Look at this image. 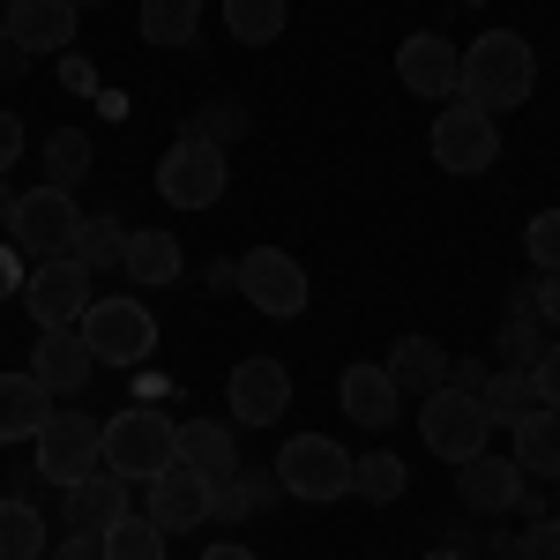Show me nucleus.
<instances>
[{
	"mask_svg": "<svg viewBox=\"0 0 560 560\" xmlns=\"http://www.w3.org/2000/svg\"><path fill=\"white\" fill-rule=\"evenodd\" d=\"M530 90H538V45L523 31H486L478 45H464V68H456L464 105L509 113V105H530Z\"/></svg>",
	"mask_w": 560,
	"mask_h": 560,
	"instance_id": "f257e3e1",
	"label": "nucleus"
},
{
	"mask_svg": "<svg viewBox=\"0 0 560 560\" xmlns=\"http://www.w3.org/2000/svg\"><path fill=\"white\" fill-rule=\"evenodd\" d=\"M179 464V427L158 411V404H128L105 419V471L128 478V486H150L158 471Z\"/></svg>",
	"mask_w": 560,
	"mask_h": 560,
	"instance_id": "f03ea898",
	"label": "nucleus"
},
{
	"mask_svg": "<svg viewBox=\"0 0 560 560\" xmlns=\"http://www.w3.org/2000/svg\"><path fill=\"white\" fill-rule=\"evenodd\" d=\"M277 493H292V501H345L351 493V448L337 433H292L284 448H277Z\"/></svg>",
	"mask_w": 560,
	"mask_h": 560,
	"instance_id": "7ed1b4c3",
	"label": "nucleus"
},
{
	"mask_svg": "<svg viewBox=\"0 0 560 560\" xmlns=\"http://www.w3.org/2000/svg\"><path fill=\"white\" fill-rule=\"evenodd\" d=\"M419 441H427L441 464H471L478 448L493 441V419H486V404H478V388H433L419 396Z\"/></svg>",
	"mask_w": 560,
	"mask_h": 560,
	"instance_id": "20e7f679",
	"label": "nucleus"
},
{
	"mask_svg": "<svg viewBox=\"0 0 560 560\" xmlns=\"http://www.w3.org/2000/svg\"><path fill=\"white\" fill-rule=\"evenodd\" d=\"M433 165L441 173H493L501 165V120L493 113H478V105H464V97H448L441 113H433V135H427Z\"/></svg>",
	"mask_w": 560,
	"mask_h": 560,
	"instance_id": "39448f33",
	"label": "nucleus"
},
{
	"mask_svg": "<svg viewBox=\"0 0 560 560\" xmlns=\"http://www.w3.org/2000/svg\"><path fill=\"white\" fill-rule=\"evenodd\" d=\"M75 337L90 345L97 366H142L158 351V314L142 300H90V314L75 322Z\"/></svg>",
	"mask_w": 560,
	"mask_h": 560,
	"instance_id": "423d86ee",
	"label": "nucleus"
},
{
	"mask_svg": "<svg viewBox=\"0 0 560 560\" xmlns=\"http://www.w3.org/2000/svg\"><path fill=\"white\" fill-rule=\"evenodd\" d=\"M75 232H83V202H75L68 187H31V195L15 202V224H8V240L31 261L75 255Z\"/></svg>",
	"mask_w": 560,
	"mask_h": 560,
	"instance_id": "0eeeda50",
	"label": "nucleus"
},
{
	"mask_svg": "<svg viewBox=\"0 0 560 560\" xmlns=\"http://www.w3.org/2000/svg\"><path fill=\"white\" fill-rule=\"evenodd\" d=\"M240 300L255 306V314H269V322H292V314H306L314 284H306L300 255H284V247H247V255H240Z\"/></svg>",
	"mask_w": 560,
	"mask_h": 560,
	"instance_id": "6e6552de",
	"label": "nucleus"
},
{
	"mask_svg": "<svg viewBox=\"0 0 560 560\" xmlns=\"http://www.w3.org/2000/svg\"><path fill=\"white\" fill-rule=\"evenodd\" d=\"M38 471L52 486H75V478L105 471V419L90 411H52L38 427Z\"/></svg>",
	"mask_w": 560,
	"mask_h": 560,
	"instance_id": "1a4fd4ad",
	"label": "nucleus"
},
{
	"mask_svg": "<svg viewBox=\"0 0 560 560\" xmlns=\"http://www.w3.org/2000/svg\"><path fill=\"white\" fill-rule=\"evenodd\" d=\"M224 179H232L224 150L187 142V135H179L173 150L158 158V195H165L173 210H217V202H224Z\"/></svg>",
	"mask_w": 560,
	"mask_h": 560,
	"instance_id": "9d476101",
	"label": "nucleus"
},
{
	"mask_svg": "<svg viewBox=\"0 0 560 560\" xmlns=\"http://www.w3.org/2000/svg\"><path fill=\"white\" fill-rule=\"evenodd\" d=\"M90 284H97V277H90L75 255H52V261H38V269L23 277V306H31L38 329H75V322L90 314V300H97Z\"/></svg>",
	"mask_w": 560,
	"mask_h": 560,
	"instance_id": "9b49d317",
	"label": "nucleus"
},
{
	"mask_svg": "<svg viewBox=\"0 0 560 560\" xmlns=\"http://www.w3.org/2000/svg\"><path fill=\"white\" fill-rule=\"evenodd\" d=\"M456 68H464V45H448L441 31H411V38L396 45V83L411 90V97L448 105L456 97Z\"/></svg>",
	"mask_w": 560,
	"mask_h": 560,
	"instance_id": "f8f14e48",
	"label": "nucleus"
},
{
	"mask_svg": "<svg viewBox=\"0 0 560 560\" xmlns=\"http://www.w3.org/2000/svg\"><path fill=\"white\" fill-rule=\"evenodd\" d=\"M224 404H232L240 427H277L284 404H292V374H284L277 359H240V366L224 374Z\"/></svg>",
	"mask_w": 560,
	"mask_h": 560,
	"instance_id": "ddd939ff",
	"label": "nucleus"
},
{
	"mask_svg": "<svg viewBox=\"0 0 560 560\" xmlns=\"http://www.w3.org/2000/svg\"><path fill=\"white\" fill-rule=\"evenodd\" d=\"M142 493H150V509H142V516L158 523L165 538H179V530H202V523H210V478L187 471V464L158 471L150 486H142Z\"/></svg>",
	"mask_w": 560,
	"mask_h": 560,
	"instance_id": "4468645a",
	"label": "nucleus"
},
{
	"mask_svg": "<svg viewBox=\"0 0 560 560\" xmlns=\"http://www.w3.org/2000/svg\"><path fill=\"white\" fill-rule=\"evenodd\" d=\"M120 516H128V478L90 471V478H75V486H60V523H68V530H90V538H105V530H113Z\"/></svg>",
	"mask_w": 560,
	"mask_h": 560,
	"instance_id": "2eb2a0df",
	"label": "nucleus"
},
{
	"mask_svg": "<svg viewBox=\"0 0 560 560\" xmlns=\"http://www.w3.org/2000/svg\"><path fill=\"white\" fill-rule=\"evenodd\" d=\"M523 486L530 478L516 471V456H493V448H478L471 464H456V493H464V509H478V516H509Z\"/></svg>",
	"mask_w": 560,
	"mask_h": 560,
	"instance_id": "dca6fc26",
	"label": "nucleus"
},
{
	"mask_svg": "<svg viewBox=\"0 0 560 560\" xmlns=\"http://www.w3.org/2000/svg\"><path fill=\"white\" fill-rule=\"evenodd\" d=\"M75 15H83L75 0H15L8 8V45L31 52V60L60 52V45H75Z\"/></svg>",
	"mask_w": 560,
	"mask_h": 560,
	"instance_id": "f3484780",
	"label": "nucleus"
},
{
	"mask_svg": "<svg viewBox=\"0 0 560 560\" xmlns=\"http://www.w3.org/2000/svg\"><path fill=\"white\" fill-rule=\"evenodd\" d=\"M31 374H38V382L52 388V404H60V396H75V388L97 374V359H90V345L75 337V329H38V345H31Z\"/></svg>",
	"mask_w": 560,
	"mask_h": 560,
	"instance_id": "a211bd4d",
	"label": "nucleus"
},
{
	"mask_svg": "<svg viewBox=\"0 0 560 560\" xmlns=\"http://www.w3.org/2000/svg\"><path fill=\"white\" fill-rule=\"evenodd\" d=\"M337 404H345V419H359V427H396V411H404V388L388 382V366H345V382H337Z\"/></svg>",
	"mask_w": 560,
	"mask_h": 560,
	"instance_id": "6ab92c4d",
	"label": "nucleus"
},
{
	"mask_svg": "<svg viewBox=\"0 0 560 560\" xmlns=\"http://www.w3.org/2000/svg\"><path fill=\"white\" fill-rule=\"evenodd\" d=\"M52 419V388L23 366V374H0V448L8 441H38V427Z\"/></svg>",
	"mask_w": 560,
	"mask_h": 560,
	"instance_id": "aec40b11",
	"label": "nucleus"
},
{
	"mask_svg": "<svg viewBox=\"0 0 560 560\" xmlns=\"http://www.w3.org/2000/svg\"><path fill=\"white\" fill-rule=\"evenodd\" d=\"M179 464L202 471L210 486H224V478L240 471V441H232L224 419H187V427H179Z\"/></svg>",
	"mask_w": 560,
	"mask_h": 560,
	"instance_id": "412c9836",
	"label": "nucleus"
},
{
	"mask_svg": "<svg viewBox=\"0 0 560 560\" xmlns=\"http://www.w3.org/2000/svg\"><path fill=\"white\" fill-rule=\"evenodd\" d=\"M120 269H128V284H179V240L165 232V224H142V232H128V255H120Z\"/></svg>",
	"mask_w": 560,
	"mask_h": 560,
	"instance_id": "4be33fe9",
	"label": "nucleus"
},
{
	"mask_svg": "<svg viewBox=\"0 0 560 560\" xmlns=\"http://www.w3.org/2000/svg\"><path fill=\"white\" fill-rule=\"evenodd\" d=\"M388 382L404 388V396H433V388L448 382V351L433 345V337H396V351H388Z\"/></svg>",
	"mask_w": 560,
	"mask_h": 560,
	"instance_id": "5701e85b",
	"label": "nucleus"
},
{
	"mask_svg": "<svg viewBox=\"0 0 560 560\" xmlns=\"http://www.w3.org/2000/svg\"><path fill=\"white\" fill-rule=\"evenodd\" d=\"M509 433H516V448H509V456H516L523 478H560V411L538 404V411H530L523 427H509Z\"/></svg>",
	"mask_w": 560,
	"mask_h": 560,
	"instance_id": "b1692460",
	"label": "nucleus"
},
{
	"mask_svg": "<svg viewBox=\"0 0 560 560\" xmlns=\"http://www.w3.org/2000/svg\"><path fill=\"white\" fill-rule=\"evenodd\" d=\"M478 404H486V419H493V427H523V419L538 411V382L516 374V366H493L486 388H478Z\"/></svg>",
	"mask_w": 560,
	"mask_h": 560,
	"instance_id": "393cba45",
	"label": "nucleus"
},
{
	"mask_svg": "<svg viewBox=\"0 0 560 560\" xmlns=\"http://www.w3.org/2000/svg\"><path fill=\"white\" fill-rule=\"evenodd\" d=\"M292 23V0H224V31L232 45H277Z\"/></svg>",
	"mask_w": 560,
	"mask_h": 560,
	"instance_id": "a878e982",
	"label": "nucleus"
},
{
	"mask_svg": "<svg viewBox=\"0 0 560 560\" xmlns=\"http://www.w3.org/2000/svg\"><path fill=\"white\" fill-rule=\"evenodd\" d=\"M261 501H277V471H232L210 486V523H247Z\"/></svg>",
	"mask_w": 560,
	"mask_h": 560,
	"instance_id": "bb28decb",
	"label": "nucleus"
},
{
	"mask_svg": "<svg viewBox=\"0 0 560 560\" xmlns=\"http://www.w3.org/2000/svg\"><path fill=\"white\" fill-rule=\"evenodd\" d=\"M202 31V0H142V38L179 52V45H195Z\"/></svg>",
	"mask_w": 560,
	"mask_h": 560,
	"instance_id": "cd10ccee",
	"label": "nucleus"
},
{
	"mask_svg": "<svg viewBox=\"0 0 560 560\" xmlns=\"http://www.w3.org/2000/svg\"><path fill=\"white\" fill-rule=\"evenodd\" d=\"M404 486H411L404 456H388V448H374V456H351V493H359V501L388 509V501H404Z\"/></svg>",
	"mask_w": 560,
	"mask_h": 560,
	"instance_id": "c85d7f7f",
	"label": "nucleus"
},
{
	"mask_svg": "<svg viewBox=\"0 0 560 560\" xmlns=\"http://www.w3.org/2000/svg\"><path fill=\"white\" fill-rule=\"evenodd\" d=\"M0 560H45V516L23 493L0 501Z\"/></svg>",
	"mask_w": 560,
	"mask_h": 560,
	"instance_id": "c756f323",
	"label": "nucleus"
},
{
	"mask_svg": "<svg viewBox=\"0 0 560 560\" xmlns=\"http://www.w3.org/2000/svg\"><path fill=\"white\" fill-rule=\"evenodd\" d=\"M90 179V135L83 128H52L45 135V187H83Z\"/></svg>",
	"mask_w": 560,
	"mask_h": 560,
	"instance_id": "7c9ffc66",
	"label": "nucleus"
},
{
	"mask_svg": "<svg viewBox=\"0 0 560 560\" xmlns=\"http://www.w3.org/2000/svg\"><path fill=\"white\" fill-rule=\"evenodd\" d=\"M97 546H105V560H165V546H173V538H165L150 516H135V509H128V516L113 523Z\"/></svg>",
	"mask_w": 560,
	"mask_h": 560,
	"instance_id": "2f4dec72",
	"label": "nucleus"
},
{
	"mask_svg": "<svg viewBox=\"0 0 560 560\" xmlns=\"http://www.w3.org/2000/svg\"><path fill=\"white\" fill-rule=\"evenodd\" d=\"M120 255H128V232H120V217H83V232H75V261H83L90 277L120 269Z\"/></svg>",
	"mask_w": 560,
	"mask_h": 560,
	"instance_id": "473e14b6",
	"label": "nucleus"
},
{
	"mask_svg": "<svg viewBox=\"0 0 560 560\" xmlns=\"http://www.w3.org/2000/svg\"><path fill=\"white\" fill-rule=\"evenodd\" d=\"M179 135H187V142H210V150H232V142L247 135V105H240V97H210Z\"/></svg>",
	"mask_w": 560,
	"mask_h": 560,
	"instance_id": "72a5a7b5",
	"label": "nucleus"
},
{
	"mask_svg": "<svg viewBox=\"0 0 560 560\" xmlns=\"http://www.w3.org/2000/svg\"><path fill=\"white\" fill-rule=\"evenodd\" d=\"M538 314H509V322H501V366H516V374H530V366H538Z\"/></svg>",
	"mask_w": 560,
	"mask_h": 560,
	"instance_id": "f704fd0d",
	"label": "nucleus"
},
{
	"mask_svg": "<svg viewBox=\"0 0 560 560\" xmlns=\"http://www.w3.org/2000/svg\"><path fill=\"white\" fill-rule=\"evenodd\" d=\"M523 247H530V261H538V277H553L560 269V210L530 217V224H523Z\"/></svg>",
	"mask_w": 560,
	"mask_h": 560,
	"instance_id": "c9c22d12",
	"label": "nucleus"
},
{
	"mask_svg": "<svg viewBox=\"0 0 560 560\" xmlns=\"http://www.w3.org/2000/svg\"><path fill=\"white\" fill-rule=\"evenodd\" d=\"M516 560H560V516H530V530L516 538Z\"/></svg>",
	"mask_w": 560,
	"mask_h": 560,
	"instance_id": "e433bc0d",
	"label": "nucleus"
},
{
	"mask_svg": "<svg viewBox=\"0 0 560 560\" xmlns=\"http://www.w3.org/2000/svg\"><path fill=\"white\" fill-rule=\"evenodd\" d=\"M530 382H538V404H546V411H560V345H546V351H538Z\"/></svg>",
	"mask_w": 560,
	"mask_h": 560,
	"instance_id": "4c0bfd02",
	"label": "nucleus"
},
{
	"mask_svg": "<svg viewBox=\"0 0 560 560\" xmlns=\"http://www.w3.org/2000/svg\"><path fill=\"white\" fill-rule=\"evenodd\" d=\"M530 292H538V322H546V329H560V269H553V277H538Z\"/></svg>",
	"mask_w": 560,
	"mask_h": 560,
	"instance_id": "58836bf2",
	"label": "nucleus"
},
{
	"mask_svg": "<svg viewBox=\"0 0 560 560\" xmlns=\"http://www.w3.org/2000/svg\"><path fill=\"white\" fill-rule=\"evenodd\" d=\"M486 374H493L486 359H448V388H486Z\"/></svg>",
	"mask_w": 560,
	"mask_h": 560,
	"instance_id": "ea45409f",
	"label": "nucleus"
},
{
	"mask_svg": "<svg viewBox=\"0 0 560 560\" xmlns=\"http://www.w3.org/2000/svg\"><path fill=\"white\" fill-rule=\"evenodd\" d=\"M15 158H23V120H15V113H0V173H8Z\"/></svg>",
	"mask_w": 560,
	"mask_h": 560,
	"instance_id": "a19ab883",
	"label": "nucleus"
},
{
	"mask_svg": "<svg viewBox=\"0 0 560 560\" xmlns=\"http://www.w3.org/2000/svg\"><path fill=\"white\" fill-rule=\"evenodd\" d=\"M52 560H105V546H97L90 530H68V538H60V553H52Z\"/></svg>",
	"mask_w": 560,
	"mask_h": 560,
	"instance_id": "79ce46f5",
	"label": "nucleus"
},
{
	"mask_svg": "<svg viewBox=\"0 0 560 560\" xmlns=\"http://www.w3.org/2000/svg\"><path fill=\"white\" fill-rule=\"evenodd\" d=\"M23 292V261H15V247H0V300H15Z\"/></svg>",
	"mask_w": 560,
	"mask_h": 560,
	"instance_id": "37998d69",
	"label": "nucleus"
},
{
	"mask_svg": "<svg viewBox=\"0 0 560 560\" xmlns=\"http://www.w3.org/2000/svg\"><path fill=\"white\" fill-rule=\"evenodd\" d=\"M15 202H23V195H15V187H8V173H0V232H8V224H15Z\"/></svg>",
	"mask_w": 560,
	"mask_h": 560,
	"instance_id": "c03bdc74",
	"label": "nucleus"
},
{
	"mask_svg": "<svg viewBox=\"0 0 560 560\" xmlns=\"http://www.w3.org/2000/svg\"><path fill=\"white\" fill-rule=\"evenodd\" d=\"M202 560H261V553H255V546H232V538H224V546H210Z\"/></svg>",
	"mask_w": 560,
	"mask_h": 560,
	"instance_id": "a18cd8bd",
	"label": "nucleus"
},
{
	"mask_svg": "<svg viewBox=\"0 0 560 560\" xmlns=\"http://www.w3.org/2000/svg\"><path fill=\"white\" fill-rule=\"evenodd\" d=\"M427 560H471V553H456V546H433V553Z\"/></svg>",
	"mask_w": 560,
	"mask_h": 560,
	"instance_id": "49530a36",
	"label": "nucleus"
},
{
	"mask_svg": "<svg viewBox=\"0 0 560 560\" xmlns=\"http://www.w3.org/2000/svg\"><path fill=\"white\" fill-rule=\"evenodd\" d=\"M0 45H8V15H0Z\"/></svg>",
	"mask_w": 560,
	"mask_h": 560,
	"instance_id": "de8ad7c7",
	"label": "nucleus"
},
{
	"mask_svg": "<svg viewBox=\"0 0 560 560\" xmlns=\"http://www.w3.org/2000/svg\"><path fill=\"white\" fill-rule=\"evenodd\" d=\"M8 8H15V0H0V15H8Z\"/></svg>",
	"mask_w": 560,
	"mask_h": 560,
	"instance_id": "09e8293b",
	"label": "nucleus"
},
{
	"mask_svg": "<svg viewBox=\"0 0 560 560\" xmlns=\"http://www.w3.org/2000/svg\"><path fill=\"white\" fill-rule=\"evenodd\" d=\"M75 8H97V0H75Z\"/></svg>",
	"mask_w": 560,
	"mask_h": 560,
	"instance_id": "8fccbe9b",
	"label": "nucleus"
},
{
	"mask_svg": "<svg viewBox=\"0 0 560 560\" xmlns=\"http://www.w3.org/2000/svg\"><path fill=\"white\" fill-rule=\"evenodd\" d=\"M471 8H478V0H471Z\"/></svg>",
	"mask_w": 560,
	"mask_h": 560,
	"instance_id": "3c124183",
	"label": "nucleus"
}]
</instances>
